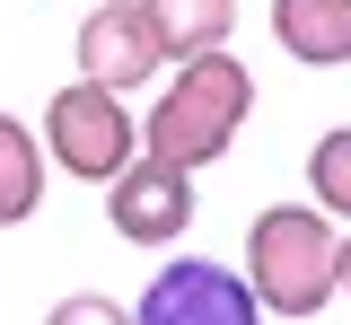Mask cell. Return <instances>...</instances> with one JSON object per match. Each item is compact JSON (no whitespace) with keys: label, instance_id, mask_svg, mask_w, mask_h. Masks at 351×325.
<instances>
[{"label":"cell","instance_id":"cell-1","mask_svg":"<svg viewBox=\"0 0 351 325\" xmlns=\"http://www.w3.org/2000/svg\"><path fill=\"white\" fill-rule=\"evenodd\" d=\"M246 115H255V71L237 62V53H202V62H176L158 106L141 115V158H158L176 176H193V167H211L237 149L246 132Z\"/></svg>","mask_w":351,"mask_h":325},{"label":"cell","instance_id":"cell-2","mask_svg":"<svg viewBox=\"0 0 351 325\" xmlns=\"http://www.w3.org/2000/svg\"><path fill=\"white\" fill-rule=\"evenodd\" d=\"M334 264H343V229L307 202H272L246 229V290H255L263 317H325L334 308Z\"/></svg>","mask_w":351,"mask_h":325},{"label":"cell","instance_id":"cell-3","mask_svg":"<svg viewBox=\"0 0 351 325\" xmlns=\"http://www.w3.org/2000/svg\"><path fill=\"white\" fill-rule=\"evenodd\" d=\"M44 167H62V176H80V185H114L132 158H141V123H132L123 97L88 88V80H71V88H53V106H44Z\"/></svg>","mask_w":351,"mask_h":325},{"label":"cell","instance_id":"cell-4","mask_svg":"<svg viewBox=\"0 0 351 325\" xmlns=\"http://www.w3.org/2000/svg\"><path fill=\"white\" fill-rule=\"evenodd\" d=\"M132 325H263L246 273H228L219 255H176L167 273L141 290Z\"/></svg>","mask_w":351,"mask_h":325},{"label":"cell","instance_id":"cell-5","mask_svg":"<svg viewBox=\"0 0 351 325\" xmlns=\"http://www.w3.org/2000/svg\"><path fill=\"white\" fill-rule=\"evenodd\" d=\"M167 71V53H158V36H149V18H141V0H97L80 18V80L88 88H106V97H123L132 88H149Z\"/></svg>","mask_w":351,"mask_h":325},{"label":"cell","instance_id":"cell-6","mask_svg":"<svg viewBox=\"0 0 351 325\" xmlns=\"http://www.w3.org/2000/svg\"><path fill=\"white\" fill-rule=\"evenodd\" d=\"M106 220L123 246H176L193 229V176H176L158 158H132L123 176L106 185Z\"/></svg>","mask_w":351,"mask_h":325},{"label":"cell","instance_id":"cell-7","mask_svg":"<svg viewBox=\"0 0 351 325\" xmlns=\"http://www.w3.org/2000/svg\"><path fill=\"white\" fill-rule=\"evenodd\" d=\"M272 45L299 71H343L351 62V0H272Z\"/></svg>","mask_w":351,"mask_h":325},{"label":"cell","instance_id":"cell-8","mask_svg":"<svg viewBox=\"0 0 351 325\" xmlns=\"http://www.w3.org/2000/svg\"><path fill=\"white\" fill-rule=\"evenodd\" d=\"M158 53L176 62H202V53H228V27H237V0H141Z\"/></svg>","mask_w":351,"mask_h":325},{"label":"cell","instance_id":"cell-9","mask_svg":"<svg viewBox=\"0 0 351 325\" xmlns=\"http://www.w3.org/2000/svg\"><path fill=\"white\" fill-rule=\"evenodd\" d=\"M36 202H44V141L18 115H0V229L36 220Z\"/></svg>","mask_w":351,"mask_h":325},{"label":"cell","instance_id":"cell-10","mask_svg":"<svg viewBox=\"0 0 351 325\" xmlns=\"http://www.w3.org/2000/svg\"><path fill=\"white\" fill-rule=\"evenodd\" d=\"M307 211H325L334 229H351V123H334L307 149Z\"/></svg>","mask_w":351,"mask_h":325},{"label":"cell","instance_id":"cell-11","mask_svg":"<svg viewBox=\"0 0 351 325\" xmlns=\"http://www.w3.org/2000/svg\"><path fill=\"white\" fill-rule=\"evenodd\" d=\"M44 325H132L123 299H106V290H71V299H53Z\"/></svg>","mask_w":351,"mask_h":325},{"label":"cell","instance_id":"cell-12","mask_svg":"<svg viewBox=\"0 0 351 325\" xmlns=\"http://www.w3.org/2000/svg\"><path fill=\"white\" fill-rule=\"evenodd\" d=\"M334 299H351V229H343V264H334Z\"/></svg>","mask_w":351,"mask_h":325}]
</instances>
